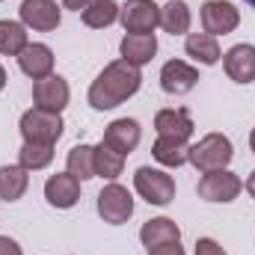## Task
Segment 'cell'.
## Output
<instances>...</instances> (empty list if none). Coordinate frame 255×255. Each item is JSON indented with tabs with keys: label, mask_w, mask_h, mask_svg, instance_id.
Wrapping results in <instances>:
<instances>
[{
	"label": "cell",
	"mask_w": 255,
	"mask_h": 255,
	"mask_svg": "<svg viewBox=\"0 0 255 255\" xmlns=\"http://www.w3.org/2000/svg\"><path fill=\"white\" fill-rule=\"evenodd\" d=\"M187 154H190V142H178V139H169V136H157V142L151 145V157L166 169L184 166Z\"/></svg>",
	"instance_id": "cell-20"
},
{
	"label": "cell",
	"mask_w": 255,
	"mask_h": 255,
	"mask_svg": "<svg viewBox=\"0 0 255 255\" xmlns=\"http://www.w3.org/2000/svg\"><path fill=\"white\" fill-rule=\"evenodd\" d=\"M133 190L139 193L148 205H169L175 199V178L166 169H154V166H139L133 172Z\"/></svg>",
	"instance_id": "cell-3"
},
{
	"label": "cell",
	"mask_w": 255,
	"mask_h": 255,
	"mask_svg": "<svg viewBox=\"0 0 255 255\" xmlns=\"http://www.w3.org/2000/svg\"><path fill=\"white\" fill-rule=\"evenodd\" d=\"M18 65L27 77L42 80L48 74H54V51L42 42H30L21 54H18Z\"/></svg>",
	"instance_id": "cell-17"
},
{
	"label": "cell",
	"mask_w": 255,
	"mask_h": 255,
	"mask_svg": "<svg viewBox=\"0 0 255 255\" xmlns=\"http://www.w3.org/2000/svg\"><path fill=\"white\" fill-rule=\"evenodd\" d=\"M250 148L255 151V128H253V133H250Z\"/></svg>",
	"instance_id": "cell-34"
},
{
	"label": "cell",
	"mask_w": 255,
	"mask_h": 255,
	"mask_svg": "<svg viewBox=\"0 0 255 255\" xmlns=\"http://www.w3.org/2000/svg\"><path fill=\"white\" fill-rule=\"evenodd\" d=\"M196 255H226V250L214 238H199L196 241Z\"/></svg>",
	"instance_id": "cell-28"
},
{
	"label": "cell",
	"mask_w": 255,
	"mask_h": 255,
	"mask_svg": "<svg viewBox=\"0 0 255 255\" xmlns=\"http://www.w3.org/2000/svg\"><path fill=\"white\" fill-rule=\"evenodd\" d=\"M119 21L125 33H154L160 27V6L154 0H128L119 9Z\"/></svg>",
	"instance_id": "cell-9"
},
{
	"label": "cell",
	"mask_w": 255,
	"mask_h": 255,
	"mask_svg": "<svg viewBox=\"0 0 255 255\" xmlns=\"http://www.w3.org/2000/svg\"><path fill=\"white\" fill-rule=\"evenodd\" d=\"M45 199H48L51 208L68 211L80 202V181L71 172H57L45 181Z\"/></svg>",
	"instance_id": "cell-15"
},
{
	"label": "cell",
	"mask_w": 255,
	"mask_h": 255,
	"mask_svg": "<svg viewBox=\"0 0 255 255\" xmlns=\"http://www.w3.org/2000/svg\"><path fill=\"white\" fill-rule=\"evenodd\" d=\"M244 190V181L235 175V172H229V169H217V172H205L202 178H199V199H205V202H235L238 196Z\"/></svg>",
	"instance_id": "cell-7"
},
{
	"label": "cell",
	"mask_w": 255,
	"mask_h": 255,
	"mask_svg": "<svg viewBox=\"0 0 255 255\" xmlns=\"http://www.w3.org/2000/svg\"><path fill=\"white\" fill-rule=\"evenodd\" d=\"M30 187V172L21 163L0 166V199L3 202H18Z\"/></svg>",
	"instance_id": "cell-19"
},
{
	"label": "cell",
	"mask_w": 255,
	"mask_h": 255,
	"mask_svg": "<svg viewBox=\"0 0 255 255\" xmlns=\"http://www.w3.org/2000/svg\"><path fill=\"white\" fill-rule=\"evenodd\" d=\"M244 3H247V6H253V9H255V0H244Z\"/></svg>",
	"instance_id": "cell-35"
},
{
	"label": "cell",
	"mask_w": 255,
	"mask_h": 255,
	"mask_svg": "<svg viewBox=\"0 0 255 255\" xmlns=\"http://www.w3.org/2000/svg\"><path fill=\"white\" fill-rule=\"evenodd\" d=\"M18 15L21 24L36 33H54L63 21V9L57 6V0H24Z\"/></svg>",
	"instance_id": "cell-8"
},
{
	"label": "cell",
	"mask_w": 255,
	"mask_h": 255,
	"mask_svg": "<svg viewBox=\"0 0 255 255\" xmlns=\"http://www.w3.org/2000/svg\"><path fill=\"white\" fill-rule=\"evenodd\" d=\"M89 3H92V0H63V6L65 9H71V12H83Z\"/></svg>",
	"instance_id": "cell-31"
},
{
	"label": "cell",
	"mask_w": 255,
	"mask_h": 255,
	"mask_svg": "<svg viewBox=\"0 0 255 255\" xmlns=\"http://www.w3.org/2000/svg\"><path fill=\"white\" fill-rule=\"evenodd\" d=\"M27 45H30V36L21 21H0V54L3 57H18Z\"/></svg>",
	"instance_id": "cell-25"
},
{
	"label": "cell",
	"mask_w": 255,
	"mask_h": 255,
	"mask_svg": "<svg viewBox=\"0 0 255 255\" xmlns=\"http://www.w3.org/2000/svg\"><path fill=\"white\" fill-rule=\"evenodd\" d=\"M223 68L229 74V80L235 83H253L255 80V45H235L223 54Z\"/></svg>",
	"instance_id": "cell-13"
},
{
	"label": "cell",
	"mask_w": 255,
	"mask_h": 255,
	"mask_svg": "<svg viewBox=\"0 0 255 255\" xmlns=\"http://www.w3.org/2000/svg\"><path fill=\"white\" fill-rule=\"evenodd\" d=\"M68 98H71V89H68V80L60 74H48L42 80L33 83V101L36 107L42 110H51V113H63L68 107Z\"/></svg>",
	"instance_id": "cell-10"
},
{
	"label": "cell",
	"mask_w": 255,
	"mask_h": 255,
	"mask_svg": "<svg viewBox=\"0 0 255 255\" xmlns=\"http://www.w3.org/2000/svg\"><path fill=\"white\" fill-rule=\"evenodd\" d=\"M54 160V145H42V142H24L21 151H18V163L27 169V172H39V169H48Z\"/></svg>",
	"instance_id": "cell-27"
},
{
	"label": "cell",
	"mask_w": 255,
	"mask_h": 255,
	"mask_svg": "<svg viewBox=\"0 0 255 255\" xmlns=\"http://www.w3.org/2000/svg\"><path fill=\"white\" fill-rule=\"evenodd\" d=\"M190 6L184 0H169L166 6H160V27L169 36H187L190 33Z\"/></svg>",
	"instance_id": "cell-21"
},
{
	"label": "cell",
	"mask_w": 255,
	"mask_h": 255,
	"mask_svg": "<svg viewBox=\"0 0 255 255\" xmlns=\"http://www.w3.org/2000/svg\"><path fill=\"white\" fill-rule=\"evenodd\" d=\"M139 241H142L145 250H154V247H163V244H178L181 241V226L169 217H154V220L142 223Z\"/></svg>",
	"instance_id": "cell-18"
},
{
	"label": "cell",
	"mask_w": 255,
	"mask_h": 255,
	"mask_svg": "<svg viewBox=\"0 0 255 255\" xmlns=\"http://www.w3.org/2000/svg\"><path fill=\"white\" fill-rule=\"evenodd\" d=\"M21 136L24 142H42V145H54L60 136H63V116L60 113H51V110H42V107H33L21 116Z\"/></svg>",
	"instance_id": "cell-4"
},
{
	"label": "cell",
	"mask_w": 255,
	"mask_h": 255,
	"mask_svg": "<svg viewBox=\"0 0 255 255\" xmlns=\"http://www.w3.org/2000/svg\"><path fill=\"white\" fill-rule=\"evenodd\" d=\"M6 80H9V77H6V68L0 65V92H3V86H6Z\"/></svg>",
	"instance_id": "cell-33"
},
{
	"label": "cell",
	"mask_w": 255,
	"mask_h": 255,
	"mask_svg": "<svg viewBox=\"0 0 255 255\" xmlns=\"http://www.w3.org/2000/svg\"><path fill=\"white\" fill-rule=\"evenodd\" d=\"M235 157V148H232V139L226 133H208L202 136L196 145H190V154H187V163L193 169H199L202 175L205 172H217V169H229Z\"/></svg>",
	"instance_id": "cell-2"
},
{
	"label": "cell",
	"mask_w": 255,
	"mask_h": 255,
	"mask_svg": "<svg viewBox=\"0 0 255 255\" xmlns=\"http://www.w3.org/2000/svg\"><path fill=\"white\" fill-rule=\"evenodd\" d=\"M65 172H71L77 181L95 178V145H74L65 157Z\"/></svg>",
	"instance_id": "cell-23"
},
{
	"label": "cell",
	"mask_w": 255,
	"mask_h": 255,
	"mask_svg": "<svg viewBox=\"0 0 255 255\" xmlns=\"http://www.w3.org/2000/svg\"><path fill=\"white\" fill-rule=\"evenodd\" d=\"M119 9H122V6H116L113 0H92V3L80 12V18H83L86 27L104 30V27H110V24L119 21Z\"/></svg>",
	"instance_id": "cell-24"
},
{
	"label": "cell",
	"mask_w": 255,
	"mask_h": 255,
	"mask_svg": "<svg viewBox=\"0 0 255 255\" xmlns=\"http://www.w3.org/2000/svg\"><path fill=\"white\" fill-rule=\"evenodd\" d=\"M184 51H187V57H193L196 63H202V65H217L220 60H223L217 39L208 36V33H187Z\"/></svg>",
	"instance_id": "cell-22"
},
{
	"label": "cell",
	"mask_w": 255,
	"mask_h": 255,
	"mask_svg": "<svg viewBox=\"0 0 255 255\" xmlns=\"http://www.w3.org/2000/svg\"><path fill=\"white\" fill-rule=\"evenodd\" d=\"M148 255H187V253H184V247H181V241H178V244H163V247H154V250H148Z\"/></svg>",
	"instance_id": "cell-30"
},
{
	"label": "cell",
	"mask_w": 255,
	"mask_h": 255,
	"mask_svg": "<svg viewBox=\"0 0 255 255\" xmlns=\"http://www.w3.org/2000/svg\"><path fill=\"white\" fill-rule=\"evenodd\" d=\"M154 130H157V136H169V139H178V142H190L196 125H193V116H190L187 107H166V110H157Z\"/></svg>",
	"instance_id": "cell-11"
},
{
	"label": "cell",
	"mask_w": 255,
	"mask_h": 255,
	"mask_svg": "<svg viewBox=\"0 0 255 255\" xmlns=\"http://www.w3.org/2000/svg\"><path fill=\"white\" fill-rule=\"evenodd\" d=\"M125 169V154L113 151L110 145L98 142L95 145V178H107V181H116Z\"/></svg>",
	"instance_id": "cell-26"
},
{
	"label": "cell",
	"mask_w": 255,
	"mask_h": 255,
	"mask_svg": "<svg viewBox=\"0 0 255 255\" xmlns=\"http://www.w3.org/2000/svg\"><path fill=\"white\" fill-rule=\"evenodd\" d=\"M139 86H142V71L119 57V60L104 65V71L89 83L86 101H89L92 110L104 113V110H113V107L125 104L128 98H133L139 92Z\"/></svg>",
	"instance_id": "cell-1"
},
{
	"label": "cell",
	"mask_w": 255,
	"mask_h": 255,
	"mask_svg": "<svg viewBox=\"0 0 255 255\" xmlns=\"http://www.w3.org/2000/svg\"><path fill=\"white\" fill-rule=\"evenodd\" d=\"M95 208H98V217L110 226H122L133 217V196L128 187L110 181L107 187H101L98 199H95Z\"/></svg>",
	"instance_id": "cell-5"
},
{
	"label": "cell",
	"mask_w": 255,
	"mask_h": 255,
	"mask_svg": "<svg viewBox=\"0 0 255 255\" xmlns=\"http://www.w3.org/2000/svg\"><path fill=\"white\" fill-rule=\"evenodd\" d=\"M139 139H142V128H139V122L122 116V119H113L110 125L104 128V139H101V142L128 157L130 151H136Z\"/></svg>",
	"instance_id": "cell-12"
},
{
	"label": "cell",
	"mask_w": 255,
	"mask_h": 255,
	"mask_svg": "<svg viewBox=\"0 0 255 255\" xmlns=\"http://www.w3.org/2000/svg\"><path fill=\"white\" fill-rule=\"evenodd\" d=\"M0 255H24V250H21L18 241H12L9 235H0Z\"/></svg>",
	"instance_id": "cell-29"
},
{
	"label": "cell",
	"mask_w": 255,
	"mask_h": 255,
	"mask_svg": "<svg viewBox=\"0 0 255 255\" xmlns=\"http://www.w3.org/2000/svg\"><path fill=\"white\" fill-rule=\"evenodd\" d=\"M244 187H247V193L255 199V172H250V178H247V184H244Z\"/></svg>",
	"instance_id": "cell-32"
},
{
	"label": "cell",
	"mask_w": 255,
	"mask_h": 255,
	"mask_svg": "<svg viewBox=\"0 0 255 255\" xmlns=\"http://www.w3.org/2000/svg\"><path fill=\"white\" fill-rule=\"evenodd\" d=\"M199 83V71L184 60H169L160 68V89L169 95H187Z\"/></svg>",
	"instance_id": "cell-14"
},
{
	"label": "cell",
	"mask_w": 255,
	"mask_h": 255,
	"mask_svg": "<svg viewBox=\"0 0 255 255\" xmlns=\"http://www.w3.org/2000/svg\"><path fill=\"white\" fill-rule=\"evenodd\" d=\"M119 54H122L125 63L142 68V65H148L154 60L157 39H154V33H128L125 39L119 42Z\"/></svg>",
	"instance_id": "cell-16"
},
{
	"label": "cell",
	"mask_w": 255,
	"mask_h": 255,
	"mask_svg": "<svg viewBox=\"0 0 255 255\" xmlns=\"http://www.w3.org/2000/svg\"><path fill=\"white\" fill-rule=\"evenodd\" d=\"M199 18H202V30H205L208 36H214V39L235 33L238 24H241V12H238L229 0H205Z\"/></svg>",
	"instance_id": "cell-6"
}]
</instances>
